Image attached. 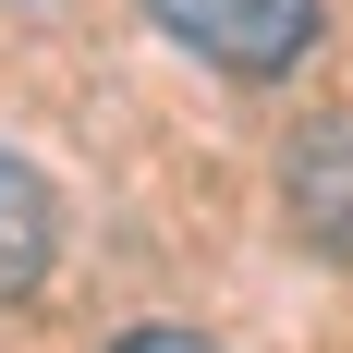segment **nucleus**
Listing matches in <instances>:
<instances>
[{
	"label": "nucleus",
	"mask_w": 353,
	"mask_h": 353,
	"mask_svg": "<svg viewBox=\"0 0 353 353\" xmlns=\"http://www.w3.org/2000/svg\"><path fill=\"white\" fill-rule=\"evenodd\" d=\"M146 12L219 73H292L317 37V0H146Z\"/></svg>",
	"instance_id": "f257e3e1"
},
{
	"label": "nucleus",
	"mask_w": 353,
	"mask_h": 353,
	"mask_svg": "<svg viewBox=\"0 0 353 353\" xmlns=\"http://www.w3.org/2000/svg\"><path fill=\"white\" fill-rule=\"evenodd\" d=\"M49 244H61L49 183H37L25 159H0V292H37V281H49Z\"/></svg>",
	"instance_id": "f03ea898"
},
{
	"label": "nucleus",
	"mask_w": 353,
	"mask_h": 353,
	"mask_svg": "<svg viewBox=\"0 0 353 353\" xmlns=\"http://www.w3.org/2000/svg\"><path fill=\"white\" fill-rule=\"evenodd\" d=\"M110 353H208V341H195V329H122Z\"/></svg>",
	"instance_id": "7ed1b4c3"
}]
</instances>
